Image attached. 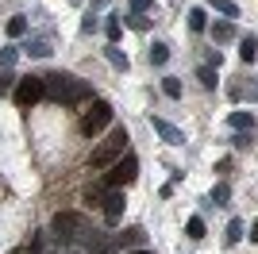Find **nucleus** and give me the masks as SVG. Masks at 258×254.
<instances>
[{"label":"nucleus","mask_w":258,"mask_h":254,"mask_svg":"<svg viewBox=\"0 0 258 254\" xmlns=\"http://www.w3.org/2000/svg\"><path fill=\"white\" fill-rule=\"evenodd\" d=\"M112 243H116V250H127V246L139 250V246L147 243V231H143V227H127L123 235H112Z\"/></svg>","instance_id":"1a4fd4ad"},{"label":"nucleus","mask_w":258,"mask_h":254,"mask_svg":"<svg viewBox=\"0 0 258 254\" xmlns=\"http://www.w3.org/2000/svg\"><path fill=\"white\" fill-rule=\"evenodd\" d=\"M16 46H8V50H0V70H12V62H16Z\"/></svg>","instance_id":"393cba45"},{"label":"nucleus","mask_w":258,"mask_h":254,"mask_svg":"<svg viewBox=\"0 0 258 254\" xmlns=\"http://www.w3.org/2000/svg\"><path fill=\"white\" fill-rule=\"evenodd\" d=\"M189 239H205V220H201V216L189 220Z\"/></svg>","instance_id":"5701e85b"},{"label":"nucleus","mask_w":258,"mask_h":254,"mask_svg":"<svg viewBox=\"0 0 258 254\" xmlns=\"http://www.w3.org/2000/svg\"><path fill=\"white\" fill-rule=\"evenodd\" d=\"M239 239H243V220H231V223H227V235H224V243H227V246H235Z\"/></svg>","instance_id":"a211bd4d"},{"label":"nucleus","mask_w":258,"mask_h":254,"mask_svg":"<svg viewBox=\"0 0 258 254\" xmlns=\"http://www.w3.org/2000/svg\"><path fill=\"white\" fill-rule=\"evenodd\" d=\"M8 35L12 39H23V35H27V16H12L8 20Z\"/></svg>","instance_id":"2eb2a0df"},{"label":"nucleus","mask_w":258,"mask_h":254,"mask_svg":"<svg viewBox=\"0 0 258 254\" xmlns=\"http://www.w3.org/2000/svg\"><path fill=\"white\" fill-rule=\"evenodd\" d=\"M127 131L123 127H116L112 135H108V143H100L97 150H93V158H89V169H108L112 162H119L123 154H127Z\"/></svg>","instance_id":"f03ea898"},{"label":"nucleus","mask_w":258,"mask_h":254,"mask_svg":"<svg viewBox=\"0 0 258 254\" xmlns=\"http://www.w3.org/2000/svg\"><path fill=\"white\" fill-rule=\"evenodd\" d=\"M151 127H154V131L162 135V143H170V147H181V143H185V135H181V131H177L173 123H170V119H162V116H151Z\"/></svg>","instance_id":"6e6552de"},{"label":"nucleus","mask_w":258,"mask_h":254,"mask_svg":"<svg viewBox=\"0 0 258 254\" xmlns=\"http://www.w3.org/2000/svg\"><path fill=\"white\" fill-rule=\"evenodd\" d=\"M212 39H216V42H231V39H235L231 20H216V23H212Z\"/></svg>","instance_id":"9d476101"},{"label":"nucleus","mask_w":258,"mask_h":254,"mask_svg":"<svg viewBox=\"0 0 258 254\" xmlns=\"http://www.w3.org/2000/svg\"><path fill=\"white\" fill-rule=\"evenodd\" d=\"M254 139H250V131H235V139H231V147L235 150H243V147H250Z\"/></svg>","instance_id":"a878e982"},{"label":"nucleus","mask_w":258,"mask_h":254,"mask_svg":"<svg viewBox=\"0 0 258 254\" xmlns=\"http://www.w3.org/2000/svg\"><path fill=\"white\" fill-rule=\"evenodd\" d=\"M127 23L135 27V31H147V27H151V20H147V16H139V12H135V16H127Z\"/></svg>","instance_id":"bb28decb"},{"label":"nucleus","mask_w":258,"mask_h":254,"mask_svg":"<svg viewBox=\"0 0 258 254\" xmlns=\"http://www.w3.org/2000/svg\"><path fill=\"white\" fill-rule=\"evenodd\" d=\"M135 177H139V158H135V154L127 150V154H123L119 162H112V166H108L104 185H108V189H127Z\"/></svg>","instance_id":"20e7f679"},{"label":"nucleus","mask_w":258,"mask_h":254,"mask_svg":"<svg viewBox=\"0 0 258 254\" xmlns=\"http://www.w3.org/2000/svg\"><path fill=\"white\" fill-rule=\"evenodd\" d=\"M85 231H89V223H85L81 212H58L50 220V235L58 243H74V239H81Z\"/></svg>","instance_id":"7ed1b4c3"},{"label":"nucleus","mask_w":258,"mask_h":254,"mask_svg":"<svg viewBox=\"0 0 258 254\" xmlns=\"http://www.w3.org/2000/svg\"><path fill=\"white\" fill-rule=\"evenodd\" d=\"M231 127L235 131H254V116L250 112H231Z\"/></svg>","instance_id":"4468645a"},{"label":"nucleus","mask_w":258,"mask_h":254,"mask_svg":"<svg viewBox=\"0 0 258 254\" xmlns=\"http://www.w3.org/2000/svg\"><path fill=\"white\" fill-rule=\"evenodd\" d=\"M104 58H108V62H112V66H116V70H127V54H123V50H119V46H112V42H108V50H104Z\"/></svg>","instance_id":"f8f14e48"},{"label":"nucleus","mask_w":258,"mask_h":254,"mask_svg":"<svg viewBox=\"0 0 258 254\" xmlns=\"http://www.w3.org/2000/svg\"><path fill=\"white\" fill-rule=\"evenodd\" d=\"M35 100H43V77H23V81H16V104L31 108Z\"/></svg>","instance_id":"423d86ee"},{"label":"nucleus","mask_w":258,"mask_h":254,"mask_svg":"<svg viewBox=\"0 0 258 254\" xmlns=\"http://www.w3.org/2000/svg\"><path fill=\"white\" fill-rule=\"evenodd\" d=\"M123 254H154V250H147V246H139V250H123Z\"/></svg>","instance_id":"7c9ffc66"},{"label":"nucleus","mask_w":258,"mask_h":254,"mask_svg":"<svg viewBox=\"0 0 258 254\" xmlns=\"http://www.w3.org/2000/svg\"><path fill=\"white\" fill-rule=\"evenodd\" d=\"M97 27H100V20H97V16H93V12H89L85 20H81V31H85V35H93V31H97Z\"/></svg>","instance_id":"cd10ccee"},{"label":"nucleus","mask_w":258,"mask_h":254,"mask_svg":"<svg viewBox=\"0 0 258 254\" xmlns=\"http://www.w3.org/2000/svg\"><path fill=\"white\" fill-rule=\"evenodd\" d=\"M197 81L205 85V89H216V70L212 66H201V70H197Z\"/></svg>","instance_id":"412c9836"},{"label":"nucleus","mask_w":258,"mask_h":254,"mask_svg":"<svg viewBox=\"0 0 258 254\" xmlns=\"http://www.w3.org/2000/svg\"><path fill=\"white\" fill-rule=\"evenodd\" d=\"M189 27H193L197 35H201V31L208 27V16H205V8H193V12H189Z\"/></svg>","instance_id":"6ab92c4d"},{"label":"nucleus","mask_w":258,"mask_h":254,"mask_svg":"<svg viewBox=\"0 0 258 254\" xmlns=\"http://www.w3.org/2000/svg\"><path fill=\"white\" fill-rule=\"evenodd\" d=\"M8 89H12V77L4 74V77H0V93H8Z\"/></svg>","instance_id":"c85d7f7f"},{"label":"nucleus","mask_w":258,"mask_h":254,"mask_svg":"<svg viewBox=\"0 0 258 254\" xmlns=\"http://www.w3.org/2000/svg\"><path fill=\"white\" fill-rule=\"evenodd\" d=\"M227 197H231V185H216L212 189V204H227Z\"/></svg>","instance_id":"b1692460"},{"label":"nucleus","mask_w":258,"mask_h":254,"mask_svg":"<svg viewBox=\"0 0 258 254\" xmlns=\"http://www.w3.org/2000/svg\"><path fill=\"white\" fill-rule=\"evenodd\" d=\"M108 123H112V104H108V100H93V108L81 116V135L93 139V135H100Z\"/></svg>","instance_id":"39448f33"},{"label":"nucleus","mask_w":258,"mask_h":254,"mask_svg":"<svg viewBox=\"0 0 258 254\" xmlns=\"http://www.w3.org/2000/svg\"><path fill=\"white\" fill-rule=\"evenodd\" d=\"M27 54H35V58H46V54H50V42H46V39H27Z\"/></svg>","instance_id":"aec40b11"},{"label":"nucleus","mask_w":258,"mask_h":254,"mask_svg":"<svg viewBox=\"0 0 258 254\" xmlns=\"http://www.w3.org/2000/svg\"><path fill=\"white\" fill-rule=\"evenodd\" d=\"M104 31H108V39H112V46H116V39H119V35H123V27H119V20H116V16H108Z\"/></svg>","instance_id":"4be33fe9"},{"label":"nucleus","mask_w":258,"mask_h":254,"mask_svg":"<svg viewBox=\"0 0 258 254\" xmlns=\"http://www.w3.org/2000/svg\"><path fill=\"white\" fill-rule=\"evenodd\" d=\"M147 58H151V66H166V62H170V46H166V42H154Z\"/></svg>","instance_id":"ddd939ff"},{"label":"nucleus","mask_w":258,"mask_h":254,"mask_svg":"<svg viewBox=\"0 0 258 254\" xmlns=\"http://www.w3.org/2000/svg\"><path fill=\"white\" fill-rule=\"evenodd\" d=\"M247 239H250V243H258V220L250 223V235H247Z\"/></svg>","instance_id":"c756f323"},{"label":"nucleus","mask_w":258,"mask_h":254,"mask_svg":"<svg viewBox=\"0 0 258 254\" xmlns=\"http://www.w3.org/2000/svg\"><path fill=\"white\" fill-rule=\"evenodd\" d=\"M123 189H108L104 193V220L108 223H119V216H123Z\"/></svg>","instance_id":"0eeeda50"},{"label":"nucleus","mask_w":258,"mask_h":254,"mask_svg":"<svg viewBox=\"0 0 258 254\" xmlns=\"http://www.w3.org/2000/svg\"><path fill=\"white\" fill-rule=\"evenodd\" d=\"M43 96L54 100V104H85L93 96V85L74 74H50V77H43Z\"/></svg>","instance_id":"f257e3e1"},{"label":"nucleus","mask_w":258,"mask_h":254,"mask_svg":"<svg viewBox=\"0 0 258 254\" xmlns=\"http://www.w3.org/2000/svg\"><path fill=\"white\" fill-rule=\"evenodd\" d=\"M162 93L170 96V100H181V81L177 77H162Z\"/></svg>","instance_id":"dca6fc26"},{"label":"nucleus","mask_w":258,"mask_h":254,"mask_svg":"<svg viewBox=\"0 0 258 254\" xmlns=\"http://www.w3.org/2000/svg\"><path fill=\"white\" fill-rule=\"evenodd\" d=\"M212 8L220 12V16H227V20H235V16H239V4H235V0H212Z\"/></svg>","instance_id":"f3484780"},{"label":"nucleus","mask_w":258,"mask_h":254,"mask_svg":"<svg viewBox=\"0 0 258 254\" xmlns=\"http://www.w3.org/2000/svg\"><path fill=\"white\" fill-rule=\"evenodd\" d=\"M239 58H243V62H254V58H258V39H254V35H247V39H243V42H239Z\"/></svg>","instance_id":"9b49d317"}]
</instances>
